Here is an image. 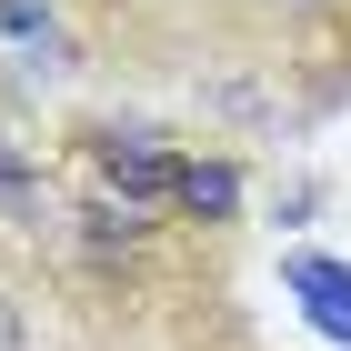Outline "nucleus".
Instances as JSON below:
<instances>
[{
  "mask_svg": "<svg viewBox=\"0 0 351 351\" xmlns=\"http://www.w3.org/2000/svg\"><path fill=\"white\" fill-rule=\"evenodd\" d=\"M291 281L311 291V322H322L331 341H351V271H341V261H322V251H301Z\"/></svg>",
  "mask_w": 351,
  "mask_h": 351,
  "instance_id": "f257e3e1",
  "label": "nucleus"
},
{
  "mask_svg": "<svg viewBox=\"0 0 351 351\" xmlns=\"http://www.w3.org/2000/svg\"><path fill=\"white\" fill-rule=\"evenodd\" d=\"M0 351H30V331H21V301L0 291Z\"/></svg>",
  "mask_w": 351,
  "mask_h": 351,
  "instance_id": "7ed1b4c3",
  "label": "nucleus"
},
{
  "mask_svg": "<svg viewBox=\"0 0 351 351\" xmlns=\"http://www.w3.org/2000/svg\"><path fill=\"white\" fill-rule=\"evenodd\" d=\"M181 201H201V211H231V171H181Z\"/></svg>",
  "mask_w": 351,
  "mask_h": 351,
  "instance_id": "f03ea898",
  "label": "nucleus"
}]
</instances>
